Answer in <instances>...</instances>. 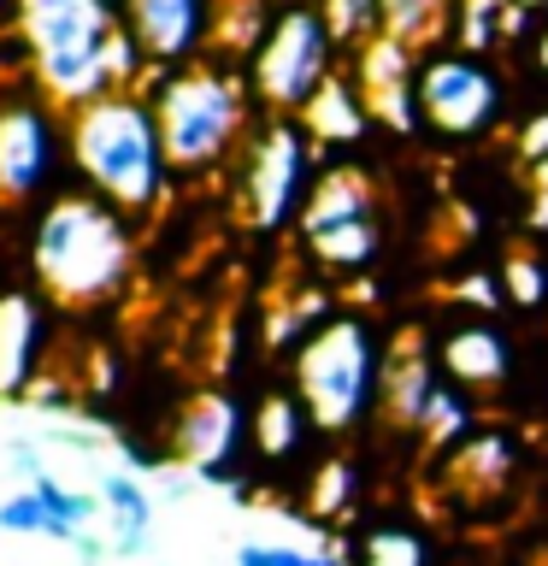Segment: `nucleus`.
I'll list each match as a JSON object with an SVG mask.
<instances>
[{
  "mask_svg": "<svg viewBox=\"0 0 548 566\" xmlns=\"http://www.w3.org/2000/svg\"><path fill=\"white\" fill-rule=\"evenodd\" d=\"M71 159L88 177V189L118 212H148L166 189V142L159 113L141 95H101L71 118Z\"/></svg>",
  "mask_w": 548,
  "mask_h": 566,
  "instance_id": "obj_1",
  "label": "nucleus"
},
{
  "mask_svg": "<svg viewBox=\"0 0 548 566\" xmlns=\"http://www.w3.org/2000/svg\"><path fill=\"white\" fill-rule=\"evenodd\" d=\"M30 260H35V277L65 307H95V301L118 295L124 272H130V224L101 195H65L35 224Z\"/></svg>",
  "mask_w": 548,
  "mask_h": 566,
  "instance_id": "obj_2",
  "label": "nucleus"
},
{
  "mask_svg": "<svg viewBox=\"0 0 548 566\" xmlns=\"http://www.w3.org/2000/svg\"><path fill=\"white\" fill-rule=\"evenodd\" d=\"M24 24V48L42 88L65 106H88L113 95V71H106V48H113L118 18L106 0H24L18 7Z\"/></svg>",
  "mask_w": 548,
  "mask_h": 566,
  "instance_id": "obj_3",
  "label": "nucleus"
},
{
  "mask_svg": "<svg viewBox=\"0 0 548 566\" xmlns=\"http://www.w3.org/2000/svg\"><path fill=\"white\" fill-rule=\"evenodd\" d=\"M295 378H301V407L325 431H348L366 413L371 389H378V343L360 318H325L301 343Z\"/></svg>",
  "mask_w": 548,
  "mask_h": 566,
  "instance_id": "obj_4",
  "label": "nucleus"
},
{
  "mask_svg": "<svg viewBox=\"0 0 548 566\" xmlns=\"http://www.w3.org/2000/svg\"><path fill=\"white\" fill-rule=\"evenodd\" d=\"M154 113H159V142H166L171 171H207L236 142L242 95L219 71H177V77L159 83Z\"/></svg>",
  "mask_w": 548,
  "mask_h": 566,
  "instance_id": "obj_5",
  "label": "nucleus"
},
{
  "mask_svg": "<svg viewBox=\"0 0 548 566\" xmlns=\"http://www.w3.org/2000/svg\"><path fill=\"white\" fill-rule=\"evenodd\" d=\"M254 83L260 101L277 106V113H307L313 95L330 83V30L313 7H283L272 24H265L260 60H254Z\"/></svg>",
  "mask_w": 548,
  "mask_h": 566,
  "instance_id": "obj_6",
  "label": "nucleus"
},
{
  "mask_svg": "<svg viewBox=\"0 0 548 566\" xmlns=\"http://www.w3.org/2000/svg\"><path fill=\"white\" fill-rule=\"evenodd\" d=\"M419 118L442 136H477L502 118V77L472 53H436L413 77Z\"/></svg>",
  "mask_w": 548,
  "mask_h": 566,
  "instance_id": "obj_7",
  "label": "nucleus"
},
{
  "mask_svg": "<svg viewBox=\"0 0 548 566\" xmlns=\"http://www.w3.org/2000/svg\"><path fill=\"white\" fill-rule=\"evenodd\" d=\"M247 219H254V230H283V219L307 201V142H301L295 124H272L254 154H247Z\"/></svg>",
  "mask_w": 548,
  "mask_h": 566,
  "instance_id": "obj_8",
  "label": "nucleus"
},
{
  "mask_svg": "<svg viewBox=\"0 0 548 566\" xmlns=\"http://www.w3.org/2000/svg\"><path fill=\"white\" fill-rule=\"evenodd\" d=\"M212 24L207 0H124V30L148 53V65H177L201 48V30Z\"/></svg>",
  "mask_w": 548,
  "mask_h": 566,
  "instance_id": "obj_9",
  "label": "nucleus"
},
{
  "mask_svg": "<svg viewBox=\"0 0 548 566\" xmlns=\"http://www.w3.org/2000/svg\"><path fill=\"white\" fill-rule=\"evenodd\" d=\"M53 166V124L35 101L0 106V195L24 201L42 189V177Z\"/></svg>",
  "mask_w": 548,
  "mask_h": 566,
  "instance_id": "obj_10",
  "label": "nucleus"
},
{
  "mask_svg": "<svg viewBox=\"0 0 548 566\" xmlns=\"http://www.w3.org/2000/svg\"><path fill=\"white\" fill-rule=\"evenodd\" d=\"M236 442H242V413H236V401H230V396H219V389L194 396L189 413L177 419V460L194 467L201 478L219 472L224 460L236 454Z\"/></svg>",
  "mask_w": 548,
  "mask_h": 566,
  "instance_id": "obj_11",
  "label": "nucleus"
},
{
  "mask_svg": "<svg viewBox=\"0 0 548 566\" xmlns=\"http://www.w3.org/2000/svg\"><path fill=\"white\" fill-rule=\"evenodd\" d=\"M101 513H106V520H101L106 525V548H113L118 560L148 555L159 507H154V490L141 484L136 472H124V467H106L101 472Z\"/></svg>",
  "mask_w": 548,
  "mask_h": 566,
  "instance_id": "obj_12",
  "label": "nucleus"
},
{
  "mask_svg": "<svg viewBox=\"0 0 548 566\" xmlns=\"http://www.w3.org/2000/svg\"><path fill=\"white\" fill-rule=\"evenodd\" d=\"M35 348H42V313L24 290H7L0 295V401L30 396Z\"/></svg>",
  "mask_w": 548,
  "mask_h": 566,
  "instance_id": "obj_13",
  "label": "nucleus"
},
{
  "mask_svg": "<svg viewBox=\"0 0 548 566\" xmlns=\"http://www.w3.org/2000/svg\"><path fill=\"white\" fill-rule=\"evenodd\" d=\"M436 360H442V371H449L454 384L484 389V384H502V378H507L513 354H507V343H502V331H489L484 318H472V325H460V331L442 336Z\"/></svg>",
  "mask_w": 548,
  "mask_h": 566,
  "instance_id": "obj_14",
  "label": "nucleus"
},
{
  "mask_svg": "<svg viewBox=\"0 0 548 566\" xmlns=\"http://www.w3.org/2000/svg\"><path fill=\"white\" fill-rule=\"evenodd\" d=\"M371 219V189L360 171H330L325 184L307 195L301 207V237H325V230H342V224H360Z\"/></svg>",
  "mask_w": 548,
  "mask_h": 566,
  "instance_id": "obj_15",
  "label": "nucleus"
},
{
  "mask_svg": "<svg viewBox=\"0 0 548 566\" xmlns=\"http://www.w3.org/2000/svg\"><path fill=\"white\" fill-rule=\"evenodd\" d=\"M366 95L360 88H348L342 77H330L325 88L313 95V106L301 113V130H307L313 142H360L366 130Z\"/></svg>",
  "mask_w": 548,
  "mask_h": 566,
  "instance_id": "obj_16",
  "label": "nucleus"
},
{
  "mask_svg": "<svg viewBox=\"0 0 548 566\" xmlns=\"http://www.w3.org/2000/svg\"><path fill=\"white\" fill-rule=\"evenodd\" d=\"M436 378H431V360L424 354H407V360L389 366V407H396L401 424H424V407L436 396Z\"/></svg>",
  "mask_w": 548,
  "mask_h": 566,
  "instance_id": "obj_17",
  "label": "nucleus"
},
{
  "mask_svg": "<svg viewBox=\"0 0 548 566\" xmlns=\"http://www.w3.org/2000/svg\"><path fill=\"white\" fill-rule=\"evenodd\" d=\"M254 449L265 460H289L301 449V401L289 396H265L254 413Z\"/></svg>",
  "mask_w": 548,
  "mask_h": 566,
  "instance_id": "obj_18",
  "label": "nucleus"
},
{
  "mask_svg": "<svg viewBox=\"0 0 548 566\" xmlns=\"http://www.w3.org/2000/svg\"><path fill=\"white\" fill-rule=\"evenodd\" d=\"M360 566H431V548L413 525H371L360 543Z\"/></svg>",
  "mask_w": 548,
  "mask_h": 566,
  "instance_id": "obj_19",
  "label": "nucleus"
},
{
  "mask_svg": "<svg viewBox=\"0 0 548 566\" xmlns=\"http://www.w3.org/2000/svg\"><path fill=\"white\" fill-rule=\"evenodd\" d=\"M307 248L325 265H366L371 254H378V230H371V219H360V224L325 230V237H307Z\"/></svg>",
  "mask_w": 548,
  "mask_h": 566,
  "instance_id": "obj_20",
  "label": "nucleus"
},
{
  "mask_svg": "<svg viewBox=\"0 0 548 566\" xmlns=\"http://www.w3.org/2000/svg\"><path fill=\"white\" fill-rule=\"evenodd\" d=\"M236 566H342L325 548H301V543H283V537H247L236 548Z\"/></svg>",
  "mask_w": 548,
  "mask_h": 566,
  "instance_id": "obj_21",
  "label": "nucleus"
},
{
  "mask_svg": "<svg viewBox=\"0 0 548 566\" xmlns=\"http://www.w3.org/2000/svg\"><path fill=\"white\" fill-rule=\"evenodd\" d=\"M330 42H366L371 24H383V0H325L318 7Z\"/></svg>",
  "mask_w": 548,
  "mask_h": 566,
  "instance_id": "obj_22",
  "label": "nucleus"
},
{
  "mask_svg": "<svg viewBox=\"0 0 548 566\" xmlns=\"http://www.w3.org/2000/svg\"><path fill=\"white\" fill-rule=\"evenodd\" d=\"M442 18V0H383V35H396L401 48L424 42Z\"/></svg>",
  "mask_w": 548,
  "mask_h": 566,
  "instance_id": "obj_23",
  "label": "nucleus"
},
{
  "mask_svg": "<svg viewBox=\"0 0 548 566\" xmlns=\"http://www.w3.org/2000/svg\"><path fill=\"white\" fill-rule=\"evenodd\" d=\"M0 531H7V537H53V520H48L42 495H35L30 484L0 495Z\"/></svg>",
  "mask_w": 548,
  "mask_h": 566,
  "instance_id": "obj_24",
  "label": "nucleus"
},
{
  "mask_svg": "<svg viewBox=\"0 0 548 566\" xmlns=\"http://www.w3.org/2000/svg\"><path fill=\"white\" fill-rule=\"evenodd\" d=\"M502 283H507V295L519 301V307H537V301H548V260L513 254L507 272H502Z\"/></svg>",
  "mask_w": 548,
  "mask_h": 566,
  "instance_id": "obj_25",
  "label": "nucleus"
},
{
  "mask_svg": "<svg viewBox=\"0 0 548 566\" xmlns=\"http://www.w3.org/2000/svg\"><path fill=\"white\" fill-rule=\"evenodd\" d=\"M354 484H360V478H354L348 460H330V467L318 472V490H313V513H318V520H336V513L354 502Z\"/></svg>",
  "mask_w": 548,
  "mask_h": 566,
  "instance_id": "obj_26",
  "label": "nucleus"
},
{
  "mask_svg": "<svg viewBox=\"0 0 548 566\" xmlns=\"http://www.w3.org/2000/svg\"><path fill=\"white\" fill-rule=\"evenodd\" d=\"M466 431V401L454 396V389H436L431 407H424V437L431 442H460Z\"/></svg>",
  "mask_w": 548,
  "mask_h": 566,
  "instance_id": "obj_27",
  "label": "nucleus"
},
{
  "mask_svg": "<svg viewBox=\"0 0 548 566\" xmlns=\"http://www.w3.org/2000/svg\"><path fill=\"white\" fill-rule=\"evenodd\" d=\"M495 18H502V0H460V48H489Z\"/></svg>",
  "mask_w": 548,
  "mask_h": 566,
  "instance_id": "obj_28",
  "label": "nucleus"
},
{
  "mask_svg": "<svg viewBox=\"0 0 548 566\" xmlns=\"http://www.w3.org/2000/svg\"><path fill=\"white\" fill-rule=\"evenodd\" d=\"M513 467V449H507V437H477L472 449H466V460H460V472H472V478H502Z\"/></svg>",
  "mask_w": 548,
  "mask_h": 566,
  "instance_id": "obj_29",
  "label": "nucleus"
},
{
  "mask_svg": "<svg viewBox=\"0 0 548 566\" xmlns=\"http://www.w3.org/2000/svg\"><path fill=\"white\" fill-rule=\"evenodd\" d=\"M466 301H477V307H495L502 301V290H495V277H466V290H460Z\"/></svg>",
  "mask_w": 548,
  "mask_h": 566,
  "instance_id": "obj_30",
  "label": "nucleus"
},
{
  "mask_svg": "<svg viewBox=\"0 0 548 566\" xmlns=\"http://www.w3.org/2000/svg\"><path fill=\"white\" fill-rule=\"evenodd\" d=\"M530 60H537V71H542V77H548V30L537 35V48H530Z\"/></svg>",
  "mask_w": 548,
  "mask_h": 566,
  "instance_id": "obj_31",
  "label": "nucleus"
},
{
  "mask_svg": "<svg viewBox=\"0 0 548 566\" xmlns=\"http://www.w3.org/2000/svg\"><path fill=\"white\" fill-rule=\"evenodd\" d=\"M519 7H542V0H519Z\"/></svg>",
  "mask_w": 548,
  "mask_h": 566,
  "instance_id": "obj_32",
  "label": "nucleus"
},
{
  "mask_svg": "<svg viewBox=\"0 0 548 566\" xmlns=\"http://www.w3.org/2000/svg\"><path fill=\"white\" fill-rule=\"evenodd\" d=\"M0 12H7V0H0Z\"/></svg>",
  "mask_w": 548,
  "mask_h": 566,
  "instance_id": "obj_33",
  "label": "nucleus"
},
{
  "mask_svg": "<svg viewBox=\"0 0 548 566\" xmlns=\"http://www.w3.org/2000/svg\"><path fill=\"white\" fill-rule=\"evenodd\" d=\"M106 7H113V0H106Z\"/></svg>",
  "mask_w": 548,
  "mask_h": 566,
  "instance_id": "obj_34",
  "label": "nucleus"
},
{
  "mask_svg": "<svg viewBox=\"0 0 548 566\" xmlns=\"http://www.w3.org/2000/svg\"><path fill=\"white\" fill-rule=\"evenodd\" d=\"M159 566H166V560H159Z\"/></svg>",
  "mask_w": 548,
  "mask_h": 566,
  "instance_id": "obj_35",
  "label": "nucleus"
}]
</instances>
